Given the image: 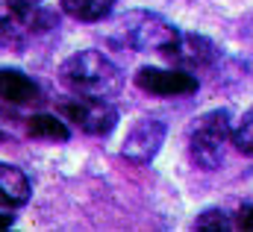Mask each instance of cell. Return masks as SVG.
I'll use <instances>...</instances> for the list:
<instances>
[{
  "label": "cell",
  "instance_id": "cell-1",
  "mask_svg": "<svg viewBox=\"0 0 253 232\" xmlns=\"http://www.w3.org/2000/svg\"><path fill=\"white\" fill-rule=\"evenodd\" d=\"M59 82L65 88H71L74 94L109 100V97H115L121 91L124 74L100 50H80V53L68 56L59 65Z\"/></svg>",
  "mask_w": 253,
  "mask_h": 232
},
{
  "label": "cell",
  "instance_id": "cell-2",
  "mask_svg": "<svg viewBox=\"0 0 253 232\" xmlns=\"http://www.w3.org/2000/svg\"><path fill=\"white\" fill-rule=\"evenodd\" d=\"M233 138V126H230V112L227 109H215L206 115L194 117L189 129V156L191 162L203 171H215L224 159V147Z\"/></svg>",
  "mask_w": 253,
  "mask_h": 232
},
{
  "label": "cell",
  "instance_id": "cell-3",
  "mask_svg": "<svg viewBox=\"0 0 253 232\" xmlns=\"http://www.w3.org/2000/svg\"><path fill=\"white\" fill-rule=\"evenodd\" d=\"M118 30H121V39L126 44L141 50V53H150V50L168 53L174 47V41L180 39L177 27L168 24L156 12H126L118 21Z\"/></svg>",
  "mask_w": 253,
  "mask_h": 232
},
{
  "label": "cell",
  "instance_id": "cell-4",
  "mask_svg": "<svg viewBox=\"0 0 253 232\" xmlns=\"http://www.w3.org/2000/svg\"><path fill=\"white\" fill-rule=\"evenodd\" d=\"M59 115L65 120H71L80 132H88V135H109L118 123V112L115 106H109L106 100L100 97H85V94H74V97H65L56 103Z\"/></svg>",
  "mask_w": 253,
  "mask_h": 232
},
{
  "label": "cell",
  "instance_id": "cell-5",
  "mask_svg": "<svg viewBox=\"0 0 253 232\" xmlns=\"http://www.w3.org/2000/svg\"><path fill=\"white\" fill-rule=\"evenodd\" d=\"M165 132H168V126H165L159 117H141V120H135V123L129 126V132H126L124 147H121L124 159L135 162V165H147V162L156 159V153L162 150Z\"/></svg>",
  "mask_w": 253,
  "mask_h": 232
},
{
  "label": "cell",
  "instance_id": "cell-6",
  "mask_svg": "<svg viewBox=\"0 0 253 232\" xmlns=\"http://www.w3.org/2000/svg\"><path fill=\"white\" fill-rule=\"evenodd\" d=\"M135 85L153 97H186L197 91V77L189 71H165V68H138Z\"/></svg>",
  "mask_w": 253,
  "mask_h": 232
},
{
  "label": "cell",
  "instance_id": "cell-7",
  "mask_svg": "<svg viewBox=\"0 0 253 232\" xmlns=\"http://www.w3.org/2000/svg\"><path fill=\"white\" fill-rule=\"evenodd\" d=\"M171 62H177L183 71H200V68H209L215 59H218V47L203 39V36H183L174 41V47L165 53Z\"/></svg>",
  "mask_w": 253,
  "mask_h": 232
},
{
  "label": "cell",
  "instance_id": "cell-8",
  "mask_svg": "<svg viewBox=\"0 0 253 232\" xmlns=\"http://www.w3.org/2000/svg\"><path fill=\"white\" fill-rule=\"evenodd\" d=\"M42 97V88L21 71L15 68H0V100L12 106H27Z\"/></svg>",
  "mask_w": 253,
  "mask_h": 232
},
{
  "label": "cell",
  "instance_id": "cell-9",
  "mask_svg": "<svg viewBox=\"0 0 253 232\" xmlns=\"http://www.w3.org/2000/svg\"><path fill=\"white\" fill-rule=\"evenodd\" d=\"M33 188L18 165L0 162V209H21L30 200Z\"/></svg>",
  "mask_w": 253,
  "mask_h": 232
},
{
  "label": "cell",
  "instance_id": "cell-10",
  "mask_svg": "<svg viewBox=\"0 0 253 232\" xmlns=\"http://www.w3.org/2000/svg\"><path fill=\"white\" fill-rule=\"evenodd\" d=\"M27 132L39 141H68V126L56 115H33L27 117Z\"/></svg>",
  "mask_w": 253,
  "mask_h": 232
},
{
  "label": "cell",
  "instance_id": "cell-11",
  "mask_svg": "<svg viewBox=\"0 0 253 232\" xmlns=\"http://www.w3.org/2000/svg\"><path fill=\"white\" fill-rule=\"evenodd\" d=\"M112 6H115V0H62L65 15H71L77 21H88V24L103 21L112 12Z\"/></svg>",
  "mask_w": 253,
  "mask_h": 232
},
{
  "label": "cell",
  "instance_id": "cell-12",
  "mask_svg": "<svg viewBox=\"0 0 253 232\" xmlns=\"http://www.w3.org/2000/svg\"><path fill=\"white\" fill-rule=\"evenodd\" d=\"M233 144H236L242 153L253 156V106L248 109V112H245L242 123L233 129Z\"/></svg>",
  "mask_w": 253,
  "mask_h": 232
},
{
  "label": "cell",
  "instance_id": "cell-13",
  "mask_svg": "<svg viewBox=\"0 0 253 232\" xmlns=\"http://www.w3.org/2000/svg\"><path fill=\"white\" fill-rule=\"evenodd\" d=\"M230 227V221L224 218V212L221 209H206L203 215H197V221H194V230H227Z\"/></svg>",
  "mask_w": 253,
  "mask_h": 232
},
{
  "label": "cell",
  "instance_id": "cell-14",
  "mask_svg": "<svg viewBox=\"0 0 253 232\" xmlns=\"http://www.w3.org/2000/svg\"><path fill=\"white\" fill-rule=\"evenodd\" d=\"M239 227H242V230H253V206H248V209L239 215Z\"/></svg>",
  "mask_w": 253,
  "mask_h": 232
},
{
  "label": "cell",
  "instance_id": "cell-15",
  "mask_svg": "<svg viewBox=\"0 0 253 232\" xmlns=\"http://www.w3.org/2000/svg\"><path fill=\"white\" fill-rule=\"evenodd\" d=\"M6 227H12V215H0V230H6Z\"/></svg>",
  "mask_w": 253,
  "mask_h": 232
}]
</instances>
